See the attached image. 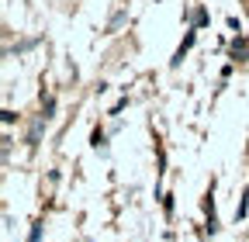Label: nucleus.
Segmentation results:
<instances>
[{
  "mask_svg": "<svg viewBox=\"0 0 249 242\" xmlns=\"http://www.w3.org/2000/svg\"><path fill=\"white\" fill-rule=\"evenodd\" d=\"M121 24H124V14H114L111 24H107V32H114V28H121Z\"/></svg>",
  "mask_w": 249,
  "mask_h": 242,
  "instance_id": "f257e3e1",
  "label": "nucleus"
},
{
  "mask_svg": "<svg viewBox=\"0 0 249 242\" xmlns=\"http://www.w3.org/2000/svg\"><path fill=\"white\" fill-rule=\"evenodd\" d=\"M38 232H42L38 225H35V228H31V242H38Z\"/></svg>",
  "mask_w": 249,
  "mask_h": 242,
  "instance_id": "f03ea898",
  "label": "nucleus"
}]
</instances>
